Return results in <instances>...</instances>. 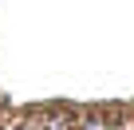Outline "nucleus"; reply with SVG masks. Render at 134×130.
Wrapping results in <instances>:
<instances>
[{
    "label": "nucleus",
    "mask_w": 134,
    "mask_h": 130,
    "mask_svg": "<svg viewBox=\"0 0 134 130\" xmlns=\"http://www.w3.org/2000/svg\"><path fill=\"white\" fill-rule=\"evenodd\" d=\"M24 130H36V126H24Z\"/></svg>",
    "instance_id": "1"
}]
</instances>
